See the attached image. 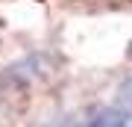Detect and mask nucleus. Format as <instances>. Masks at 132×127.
I'll list each match as a JSON object with an SVG mask.
<instances>
[{
	"label": "nucleus",
	"instance_id": "1",
	"mask_svg": "<svg viewBox=\"0 0 132 127\" xmlns=\"http://www.w3.org/2000/svg\"><path fill=\"white\" fill-rule=\"evenodd\" d=\"M88 127H126V112L118 106H103L88 118Z\"/></svg>",
	"mask_w": 132,
	"mask_h": 127
}]
</instances>
